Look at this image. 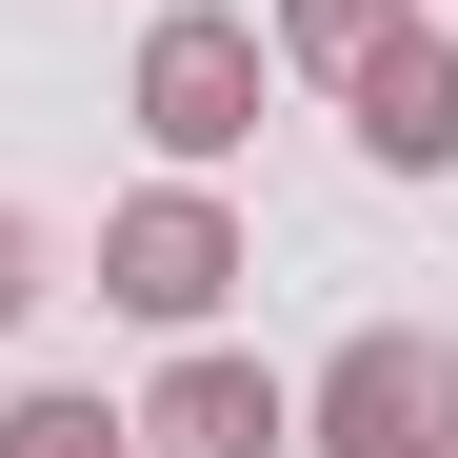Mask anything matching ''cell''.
<instances>
[{
	"label": "cell",
	"instance_id": "7",
	"mask_svg": "<svg viewBox=\"0 0 458 458\" xmlns=\"http://www.w3.org/2000/svg\"><path fill=\"white\" fill-rule=\"evenodd\" d=\"M378 21H399V0H279V21H259V40H279V60H299V81H339V60H359V40H378Z\"/></svg>",
	"mask_w": 458,
	"mask_h": 458
},
{
	"label": "cell",
	"instance_id": "3",
	"mask_svg": "<svg viewBox=\"0 0 458 458\" xmlns=\"http://www.w3.org/2000/svg\"><path fill=\"white\" fill-rule=\"evenodd\" d=\"M240 279H259V259H240V219H219V180H140V199L100 219V299L160 319V339H199Z\"/></svg>",
	"mask_w": 458,
	"mask_h": 458
},
{
	"label": "cell",
	"instance_id": "8",
	"mask_svg": "<svg viewBox=\"0 0 458 458\" xmlns=\"http://www.w3.org/2000/svg\"><path fill=\"white\" fill-rule=\"evenodd\" d=\"M21 299H40V219L0 199V339H21Z\"/></svg>",
	"mask_w": 458,
	"mask_h": 458
},
{
	"label": "cell",
	"instance_id": "2",
	"mask_svg": "<svg viewBox=\"0 0 458 458\" xmlns=\"http://www.w3.org/2000/svg\"><path fill=\"white\" fill-rule=\"evenodd\" d=\"M259 81H279V40H259V21H219V0H180V21L140 40V140H160L180 180H219V160L259 140Z\"/></svg>",
	"mask_w": 458,
	"mask_h": 458
},
{
	"label": "cell",
	"instance_id": "5",
	"mask_svg": "<svg viewBox=\"0 0 458 458\" xmlns=\"http://www.w3.org/2000/svg\"><path fill=\"white\" fill-rule=\"evenodd\" d=\"M279 438H299V399H279L240 339H180L160 399H140V458H279Z\"/></svg>",
	"mask_w": 458,
	"mask_h": 458
},
{
	"label": "cell",
	"instance_id": "6",
	"mask_svg": "<svg viewBox=\"0 0 458 458\" xmlns=\"http://www.w3.org/2000/svg\"><path fill=\"white\" fill-rule=\"evenodd\" d=\"M0 458H140V419H120V399H60V378H40V399H0Z\"/></svg>",
	"mask_w": 458,
	"mask_h": 458
},
{
	"label": "cell",
	"instance_id": "1",
	"mask_svg": "<svg viewBox=\"0 0 458 458\" xmlns=\"http://www.w3.org/2000/svg\"><path fill=\"white\" fill-rule=\"evenodd\" d=\"M299 438H319V458H458V339L359 319L319 359V399H299Z\"/></svg>",
	"mask_w": 458,
	"mask_h": 458
},
{
	"label": "cell",
	"instance_id": "4",
	"mask_svg": "<svg viewBox=\"0 0 458 458\" xmlns=\"http://www.w3.org/2000/svg\"><path fill=\"white\" fill-rule=\"evenodd\" d=\"M339 120H359V160H378V180H458V40L419 21V0L339 60Z\"/></svg>",
	"mask_w": 458,
	"mask_h": 458
}]
</instances>
